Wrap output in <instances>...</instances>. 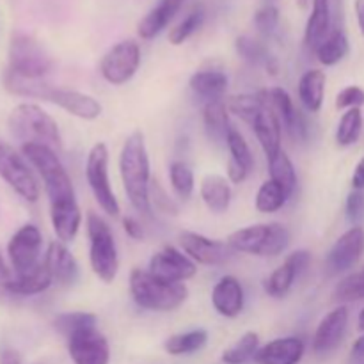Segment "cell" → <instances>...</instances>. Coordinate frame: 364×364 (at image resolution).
<instances>
[{
    "mask_svg": "<svg viewBox=\"0 0 364 364\" xmlns=\"http://www.w3.org/2000/svg\"><path fill=\"white\" fill-rule=\"evenodd\" d=\"M119 174L130 205L142 215L151 213V169L142 132H134L124 139L119 153Z\"/></svg>",
    "mask_w": 364,
    "mask_h": 364,
    "instance_id": "1",
    "label": "cell"
},
{
    "mask_svg": "<svg viewBox=\"0 0 364 364\" xmlns=\"http://www.w3.org/2000/svg\"><path fill=\"white\" fill-rule=\"evenodd\" d=\"M130 294L135 304L148 311H174L188 297L183 283H169L153 276L149 270L134 269L130 272Z\"/></svg>",
    "mask_w": 364,
    "mask_h": 364,
    "instance_id": "2",
    "label": "cell"
},
{
    "mask_svg": "<svg viewBox=\"0 0 364 364\" xmlns=\"http://www.w3.org/2000/svg\"><path fill=\"white\" fill-rule=\"evenodd\" d=\"M21 153L25 159L36 167L45 183L50 205L75 201V188L66 167L57 156L55 149L45 144H21Z\"/></svg>",
    "mask_w": 364,
    "mask_h": 364,
    "instance_id": "3",
    "label": "cell"
},
{
    "mask_svg": "<svg viewBox=\"0 0 364 364\" xmlns=\"http://www.w3.org/2000/svg\"><path fill=\"white\" fill-rule=\"evenodd\" d=\"M9 130L23 144H45L50 148H60L57 121L46 110L36 103H20L11 110Z\"/></svg>",
    "mask_w": 364,
    "mask_h": 364,
    "instance_id": "4",
    "label": "cell"
},
{
    "mask_svg": "<svg viewBox=\"0 0 364 364\" xmlns=\"http://www.w3.org/2000/svg\"><path fill=\"white\" fill-rule=\"evenodd\" d=\"M228 244L235 252L274 258L287 251L290 245V231L279 223L255 224L231 233Z\"/></svg>",
    "mask_w": 364,
    "mask_h": 364,
    "instance_id": "5",
    "label": "cell"
},
{
    "mask_svg": "<svg viewBox=\"0 0 364 364\" xmlns=\"http://www.w3.org/2000/svg\"><path fill=\"white\" fill-rule=\"evenodd\" d=\"M89 237V262L91 269L103 283H112L119 272V255L109 223L95 212L85 219Z\"/></svg>",
    "mask_w": 364,
    "mask_h": 364,
    "instance_id": "6",
    "label": "cell"
},
{
    "mask_svg": "<svg viewBox=\"0 0 364 364\" xmlns=\"http://www.w3.org/2000/svg\"><path fill=\"white\" fill-rule=\"evenodd\" d=\"M52 59L41 43L28 34H14L9 45V68L18 77L41 80L52 70Z\"/></svg>",
    "mask_w": 364,
    "mask_h": 364,
    "instance_id": "7",
    "label": "cell"
},
{
    "mask_svg": "<svg viewBox=\"0 0 364 364\" xmlns=\"http://www.w3.org/2000/svg\"><path fill=\"white\" fill-rule=\"evenodd\" d=\"M85 178L100 208L110 217H119V203L109 180V148L105 142H96L85 162Z\"/></svg>",
    "mask_w": 364,
    "mask_h": 364,
    "instance_id": "8",
    "label": "cell"
},
{
    "mask_svg": "<svg viewBox=\"0 0 364 364\" xmlns=\"http://www.w3.org/2000/svg\"><path fill=\"white\" fill-rule=\"evenodd\" d=\"M0 178L28 203L39 199V181L25 160L11 146L0 142Z\"/></svg>",
    "mask_w": 364,
    "mask_h": 364,
    "instance_id": "9",
    "label": "cell"
},
{
    "mask_svg": "<svg viewBox=\"0 0 364 364\" xmlns=\"http://www.w3.org/2000/svg\"><path fill=\"white\" fill-rule=\"evenodd\" d=\"M141 66V48L134 39H124L116 43L103 55L100 63V73L109 84L123 85L134 78Z\"/></svg>",
    "mask_w": 364,
    "mask_h": 364,
    "instance_id": "10",
    "label": "cell"
},
{
    "mask_svg": "<svg viewBox=\"0 0 364 364\" xmlns=\"http://www.w3.org/2000/svg\"><path fill=\"white\" fill-rule=\"evenodd\" d=\"M256 96L267 109L276 114L281 127L295 142H304L308 139V123L304 114L294 105V100L283 87L262 89Z\"/></svg>",
    "mask_w": 364,
    "mask_h": 364,
    "instance_id": "11",
    "label": "cell"
},
{
    "mask_svg": "<svg viewBox=\"0 0 364 364\" xmlns=\"http://www.w3.org/2000/svg\"><path fill=\"white\" fill-rule=\"evenodd\" d=\"M39 100L53 103V105L60 107L66 110L68 114L75 117H80L85 121H95L102 116L103 107L102 103L91 95L85 92L75 91V89H63V87H53V85L43 82L41 91H39Z\"/></svg>",
    "mask_w": 364,
    "mask_h": 364,
    "instance_id": "12",
    "label": "cell"
},
{
    "mask_svg": "<svg viewBox=\"0 0 364 364\" xmlns=\"http://www.w3.org/2000/svg\"><path fill=\"white\" fill-rule=\"evenodd\" d=\"M43 235L34 224H25L11 237L7 244V256L13 265L14 272L23 274L38 267L41 255Z\"/></svg>",
    "mask_w": 364,
    "mask_h": 364,
    "instance_id": "13",
    "label": "cell"
},
{
    "mask_svg": "<svg viewBox=\"0 0 364 364\" xmlns=\"http://www.w3.org/2000/svg\"><path fill=\"white\" fill-rule=\"evenodd\" d=\"M180 244L185 255L199 265H226L235 256V251L228 242L208 238L201 233H194V231H183L180 235Z\"/></svg>",
    "mask_w": 364,
    "mask_h": 364,
    "instance_id": "14",
    "label": "cell"
},
{
    "mask_svg": "<svg viewBox=\"0 0 364 364\" xmlns=\"http://www.w3.org/2000/svg\"><path fill=\"white\" fill-rule=\"evenodd\" d=\"M149 272L169 283H185L198 274V265L174 245H166L151 256Z\"/></svg>",
    "mask_w": 364,
    "mask_h": 364,
    "instance_id": "15",
    "label": "cell"
},
{
    "mask_svg": "<svg viewBox=\"0 0 364 364\" xmlns=\"http://www.w3.org/2000/svg\"><path fill=\"white\" fill-rule=\"evenodd\" d=\"M68 352L75 364H109L110 347L96 327L78 331L68 338Z\"/></svg>",
    "mask_w": 364,
    "mask_h": 364,
    "instance_id": "16",
    "label": "cell"
},
{
    "mask_svg": "<svg viewBox=\"0 0 364 364\" xmlns=\"http://www.w3.org/2000/svg\"><path fill=\"white\" fill-rule=\"evenodd\" d=\"M364 255V228L352 226L345 231L327 255V269L333 274L354 269Z\"/></svg>",
    "mask_w": 364,
    "mask_h": 364,
    "instance_id": "17",
    "label": "cell"
},
{
    "mask_svg": "<svg viewBox=\"0 0 364 364\" xmlns=\"http://www.w3.org/2000/svg\"><path fill=\"white\" fill-rule=\"evenodd\" d=\"M311 255L306 249H299L288 255L284 263L277 267L265 281V291L274 299H283L294 287L295 279L308 269Z\"/></svg>",
    "mask_w": 364,
    "mask_h": 364,
    "instance_id": "18",
    "label": "cell"
},
{
    "mask_svg": "<svg viewBox=\"0 0 364 364\" xmlns=\"http://www.w3.org/2000/svg\"><path fill=\"white\" fill-rule=\"evenodd\" d=\"M348 326L347 306L333 309L322 318L313 338V350L316 355H327L336 350L343 341Z\"/></svg>",
    "mask_w": 364,
    "mask_h": 364,
    "instance_id": "19",
    "label": "cell"
},
{
    "mask_svg": "<svg viewBox=\"0 0 364 364\" xmlns=\"http://www.w3.org/2000/svg\"><path fill=\"white\" fill-rule=\"evenodd\" d=\"M43 262H45L46 269H48L53 283L60 284V287H71V284L78 281V276H80L78 263L63 242H50Z\"/></svg>",
    "mask_w": 364,
    "mask_h": 364,
    "instance_id": "20",
    "label": "cell"
},
{
    "mask_svg": "<svg viewBox=\"0 0 364 364\" xmlns=\"http://www.w3.org/2000/svg\"><path fill=\"white\" fill-rule=\"evenodd\" d=\"M244 288L235 276L220 277L212 290V304L220 316L237 318L244 311Z\"/></svg>",
    "mask_w": 364,
    "mask_h": 364,
    "instance_id": "21",
    "label": "cell"
},
{
    "mask_svg": "<svg viewBox=\"0 0 364 364\" xmlns=\"http://www.w3.org/2000/svg\"><path fill=\"white\" fill-rule=\"evenodd\" d=\"M304 352L306 345L301 338H277L256 352L255 361L258 364H299Z\"/></svg>",
    "mask_w": 364,
    "mask_h": 364,
    "instance_id": "22",
    "label": "cell"
},
{
    "mask_svg": "<svg viewBox=\"0 0 364 364\" xmlns=\"http://www.w3.org/2000/svg\"><path fill=\"white\" fill-rule=\"evenodd\" d=\"M331 25H333L331 0H313V9L304 31V46L309 52H316L320 43L333 31Z\"/></svg>",
    "mask_w": 364,
    "mask_h": 364,
    "instance_id": "23",
    "label": "cell"
},
{
    "mask_svg": "<svg viewBox=\"0 0 364 364\" xmlns=\"http://www.w3.org/2000/svg\"><path fill=\"white\" fill-rule=\"evenodd\" d=\"M251 127L259 146L265 151L267 159L276 156L281 151V137H283V127H281L276 114L263 105L262 112L255 117Z\"/></svg>",
    "mask_w": 364,
    "mask_h": 364,
    "instance_id": "24",
    "label": "cell"
},
{
    "mask_svg": "<svg viewBox=\"0 0 364 364\" xmlns=\"http://www.w3.org/2000/svg\"><path fill=\"white\" fill-rule=\"evenodd\" d=\"M50 220H52V228L59 242L63 244L73 242L82 224V212L77 205V199L50 205Z\"/></svg>",
    "mask_w": 364,
    "mask_h": 364,
    "instance_id": "25",
    "label": "cell"
},
{
    "mask_svg": "<svg viewBox=\"0 0 364 364\" xmlns=\"http://www.w3.org/2000/svg\"><path fill=\"white\" fill-rule=\"evenodd\" d=\"M185 0H159L156 6L139 23L137 32L142 39H153L173 21Z\"/></svg>",
    "mask_w": 364,
    "mask_h": 364,
    "instance_id": "26",
    "label": "cell"
},
{
    "mask_svg": "<svg viewBox=\"0 0 364 364\" xmlns=\"http://www.w3.org/2000/svg\"><path fill=\"white\" fill-rule=\"evenodd\" d=\"M52 283V276H50L45 262H41L28 272L16 274L11 277V281L4 288L14 295H39L48 290Z\"/></svg>",
    "mask_w": 364,
    "mask_h": 364,
    "instance_id": "27",
    "label": "cell"
},
{
    "mask_svg": "<svg viewBox=\"0 0 364 364\" xmlns=\"http://www.w3.org/2000/svg\"><path fill=\"white\" fill-rule=\"evenodd\" d=\"M199 194H201L203 203L206 208L213 213H224L230 208L231 203V187L230 181L226 178L219 176V174H210L205 176L199 187Z\"/></svg>",
    "mask_w": 364,
    "mask_h": 364,
    "instance_id": "28",
    "label": "cell"
},
{
    "mask_svg": "<svg viewBox=\"0 0 364 364\" xmlns=\"http://www.w3.org/2000/svg\"><path fill=\"white\" fill-rule=\"evenodd\" d=\"M327 77L322 70H308L299 80V100L308 112H318L323 105Z\"/></svg>",
    "mask_w": 364,
    "mask_h": 364,
    "instance_id": "29",
    "label": "cell"
},
{
    "mask_svg": "<svg viewBox=\"0 0 364 364\" xmlns=\"http://www.w3.org/2000/svg\"><path fill=\"white\" fill-rule=\"evenodd\" d=\"M228 75L219 70H201L196 71L188 80L192 91L201 96L206 102L212 100H223L228 91Z\"/></svg>",
    "mask_w": 364,
    "mask_h": 364,
    "instance_id": "30",
    "label": "cell"
},
{
    "mask_svg": "<svg viewBox=\"0 0 364 364\" xmlns=\"http://www.w3.org/2000/svg\"><path fill=\"white\" fill-rule=\"evenodd\" d=\"M228 105L223 100H212L206 102L203 109V121L208 137L217 144H226L228 134L233 127L230 124V116H228Z\"/></svg>",
    "mask_w": 364,
    "mask_h": 364,
    "instance_id": "31",
    "label": "cell"
},
{
    "mask_svg": "<svg viewBox=\"0 0 364 364\" xmlns=\"http://www.w3.org/2000/svg\"><path fill=\"white\" fill-rule=\"evenodd\" d=\"M348 48H350V45H348V38L343 32V28L334 27L329 32V36L320 43L315 53L320 64H323V66H334V64H338L340 60H343L347 57Z\"/></svg>",
    "mask_w": 364,
    "mask_h": 364,
    "instance_id": "32",
    "label": "cell"
},
{
    "mask_svg": "<svg viewBox=\"0 0 364 364\" xmlns=\"http://www.w3.org/2000/svg\"><path fill=\"white\" fill-rule=\"evenodd\" d=\"M235 48L237 53L244 60L251 64H263L267 68V71H270L272 75L277 73V63L272 55L269 53L267 46L262 41L255 38H249V36H240L235 41Z\"/></svg>",
    "mask_w": 364,
    "mask_h": 364,
    "instance_id": "33",
    "label": "cell"
},
{
    "mask_svg": "<svg viewBox=\"0 0 364 364\" xmlns=\"http://www.w3.org/2000/svg\"><path fill=\"white\" fill-rule=\"evenodd\" d=\"M269 173L270 180L276 181L279 187L284 188L288 196H291L297 187V173H295V167L291 164L290 156L281 149L276 156L269 159Z\"/></svg>",
    "mask_w": 364,
    "mask_h": 364,
    "instance_id": "34",
    "label": "cell"
},
{
    "mask_svg": "<svg viewBox=\"0 0 364 364\" xmlns=\"http://www.w3.org/2000/svg\"><path fill=\"white\" fill-rule=\"evenodd\" d=\"M208 341V333L205 329H194L188 333H180L171 336L166 341L164 348L167 354L171 355H185V354H194V352L201 350Z\"/></svg>",
    "mask_w": 364,
    "mask_h": 364,
    "instance_id": "35",
    "label": "cell"
},
{
    "mask_svg": "<svg viewBox=\"0 0 364 364\" xmlns=\"http://www.w3.org/2000/svg\"><path fill=\"white\" fill-rule=\"evenodd\" d=\"M288 199H290V196L284 192L283 187H279L276 181L267 180L265 183H262V187L258 188V194H256V210L262 213H274L283 208Z\"/></svg>",
    "mask_w": 364,
    "mask_h": 364,
    "instance_id": "36",
    "label": "cell"
},
{
    "mask_svg": "<svg viewBox=\"0 0 364 364\" xmlns=\"http://www.w3.org/2000/svg\"><path fill=\"white\" fill-rule=\"evenodd\" d=\"M363 132V112L361 109H348L343 112L336 128V142L341 148L355 144Z\"/></svg>",
    "mask_w": 364,
    "mask_h": 364,
    "instance_id": "37",
    "label": "cell"
},
{
    "mask_svg": "<svg viewBox=\"0 0 364 364\" xmlns=\"http://www.w3.org/2000/svg\"><path fill=\"white\" fill-rule=\"evenodd\" d=\"M259 350V336L252 331L245 333L233 347L224 350L223 361L226 364H244L256 355Z\"/></svg>",
    "mask_w": 364,
    "mask_h": 364,
    "instance_id": "38",
    "label": "cell"
},
{
    "mask_svg": "<svg viewBox=\"0 0 364 364\" xmlns=\"http://www.w3.org/2000/svg\"><path fill=\"white\" fill-rule=\"evenodd\" d=\"M333 297L338 302L364 301V267L358 272H352L343 277L334 288Z\"/></svg>",
    "mask_w": 364,
    "mask_h": 364,
    "instance_id": "39",
    "label": "cell"
},
{
    "mask_svg": "<svg viewBox=\"0 0 364 364\" xmlns=\"http://www.w3.org/2000/svg\"><path fill=\"white\" fill-rule=\"evenodd\" d=\"M98 323V318L92 313L85 311H75V313H64V315H59L53 322L55 329L59 331L60 334H64L66 338H70L71 334L78 333V331L89 329V327H96Z\"/></svg>",
    "mask_w": 364,
    "mask_h": 364,
    "instance_id": "40",
    "label": "cell"
},
{
    "mask_svg": "<svg viewBox=\"0 0 364 364\" xmlns=\"http://www.w3.org/2000/svg\"><path fill=\"white\" fill-rule=\"evenodd\" d=\"M169 180L171 185H173L174 192L178 194V198L188 199L194 192V173L188 167V164L181 162V160H176V162L171 164L169 167Z\"/></svg>",
    "mask_w": 364,
    "mask_h": 364,
    "instance_id": "41",
    "label": "cell"
},
{
    "mask_svg": "<svg viewBox=\"0 0 364 364\" xmlns=\"http://www.w3.org/2000/svg\"><path fill=\"white\" fill-rule=\"evenodd\" d=\"M205 21V9L203 7H194L176 27H173V31L169 32V43L171 45L178 46L183 45L196 31H199V27Z\"/></svg>",
    "mask_w": 364,
    "mask_h": 364,
    "instance_id": "42",
    "label": "cell"
},
{
    "mask_svg": "<svg viewBox=\"0 0 364 364\" xmlns=\"http://www.w3.org/2000/svg\"><path fill=\"white\" fill-rule=\"evenodd\" d=\"M228 110L244 119L245 123L251 124L255 117L262 112L263 103L256 95H237L228 100Z\"/></svg>",
    "mask_w": 364,
    "mask_h": 364,
    "instance_id": "43",
    "label": "cell"
},
{
    "mask_svg": "<svg viewBox=\"0 0 364 364\" xmlns=\"http://www.w3.org/2000/svg\"><path fill=\"white\" fill-rule=\"evenodd\" d=\"M226 146L228 149H230V159H233L235 162L244 166L245 169L251 173L252 167H255V156H252L251 148H249L244 135H242L237 128H231L230 130V134H228V139H226Z\"/></svg>",
    "mask_w": 364,
    "mask_h": 364,
    "instance_id": "44",
    "label": "cell"
},
{
    "mask_svg": "<svg viewBox=\"0 0 364 364\" xmlns=\"http://www.w3.org/2000/svg\"><path fill=\"white\" fill-rule=\"evenodd\" d=\"M255 25L259 34L270 36L279 25V11L274 6H265L255 14Z\"/></svg>",
    "mask_w": 364,
    "mask_h": 364,
    "instance_id": "45",
    "label": "cell"
},
{
    "mask_svg": "<svg viewBox=\"0 0 364 364\" xmlns=\"http://www.w3.org/2000/svg\"><path fill=\"white\" fill-rule=\"evenodd\" d=\"M151 187H149V199H151V205L155 206L159 212L162 213H171V215H178V205L173 199L167 196V192L164 191L159 185V181H151Z\"/></svg>",
    "mask_w": 364,
    "mask_h": 364,
    "instance_id": "46",
    "label": "cell"
},
{
    "mask_svg": "<svg viewBox=\"0 0 364 364\" xmlns=\"http://www.w3.org/2000/svg\"><path fill=\"white\" fill-rule=\"evenodd\" d=\"M364 105V91L358 85H348V87L341 89L336 96V107L338 109H359Z\"/></svg>",
    "mask_w": 364,
    "mask_h": 364,
    "instance_id": "47",
    "label": "cell"
},
{
    "mask_svg": "<svg viewBox=\"0 0 364 364\" xmlns=\"http://www.w3.org/2000/svg\"><path fill=\"white\" fill-rule=\"evenodd\" d=\"M345 210H347V219L359 226V223L364 220V191H352L347 198Z\"/></svg>",
    "mask_w": 364,
    "mask_h": 364,
    "instance_id": "48",
    "label": "cell"
},
{
    "mask_svg": "<svg viewBox=\"0 0 364 364\" xmlns=\"http://www.w3.org/2000/svg\"><path fill=\"white\" fill-rule=\"evenodd\" d=\"M249 174L251 173L244 166L235 162L233 159L228 160V178H230V181H233V183H244Z\"/></svg>",
    "mask_w": 364,
    "mask_h": 364,
    "instance_id": "49",
    "label": "cell"
},
{
    "mask_svg": "<svg viewBox=\"0 0 364 364\" xmlns=\"http://www.w3.org/2000/svg\"><path fill=\"white\" fill-rule=\"evenodd\" d=\"M123 230L124 233H127L130 238H134V240H142V237H144V231H142L141 223H139L135 217H130V215L124 217Z\"/></svg>",
    "mask_w": 364,
    "mask_h": 364,
    "instance_id": "50",
    "label": "cell"
},
{
    "mask_svg": "<svg viewBox=\"0 0 364 364\" xmlns=\"http://www.w3.org/2000/svg\"><path fill=\"white\" fill-rule=\"evenodd\" d=\"M352 187L354 191H364V156L359 160L352 174Z\"/></svg>",
    "mask_w": 364,
    "mask_h": 364,
    "instance_id": "51",
    "label": "cell"
},
{
    "mask_svg": "<svg viewBox=\"0 0 364 364\" xmlns=\"http://www.w3.org/2000/svg\"><path fill=\"white\" fill-rule=\"evenodd\" d=\"M0 364H21V355L14 348H4L0 352Z\"/></svg>",
    "mask_w": 364,
    "mask_h": 364,
    "instance_id": "52",
    "label": "cell"
},
{
    "mask_svg": "<svg viewBox=\"0 0 364 364\" xmlns=\"http://www.w3.org/2000/svg\"><path fill=\"white\" fill-rule=\"evenodd\" d=\"M354 9H355V16H358L359 31H361V34L364 36V0H355Z\"/></svg>",
    "mask_w": 364,
    "mask_h": 364,
    "instance_id": "53",
    "label": "cell"
},
{
    "mask_svg": "<svg viewBox=\"0 0 364 364\" xmlns=\"http://www.w3.org/2000/svg\"><path fill=\"white\" fill-rule=\"evenodd\" d=\"M11 277L13 276H11L9 269H7L6 262H4L2 255H0V284H2V287H6V284L11 281Z\"/></svg>",
    "mask_w": 364,
    "mask_h": 364,
    "instance_id": "54",
    "label": "cell"
},
{
    "mask_svg": "<svg viewBox=\"0 0 364 364\" xmlns=\"http://www.w3.org/2000/svg\"><path fill=\"white\" fill-rule=\"evenodd\" d=\"M352 354H354V358H363L364 355V334L355 340L354 347H352Z\"/></svg>",
    "mask_w": 364,
    "mask_h": 364,
    "instance_id": "55",
    "label": "cell"
},
{
    "mask_svg": "<svg viewBox=\"0 0 364 364\" xmlns=\"http://www.w3.org/2000/svg\"><path fill=\"white\" fill-rule=\"evenodd\" d=\"M358 329L364 333V308L361 309V313H359V318H358Z\"/></svg>",
    "mask_w": 364,
    "mask_h": 364,
    "instance_id": "56",
    "label": "cell"
},
{
    "mask_svg": "<svg viewBox=\"0 0 364 364\" xmlns=\"http://www.w3.org/2000/svg\"><path fill=\"white\" fill-rule=\"evenodd\" d=\"M299 4H301V7H306V4H308V0H299Z\"/></svg>",
    "mask_w": 364,
    "mask_h": 364,
    "instance_id": "57",
    "label": "cell"
}]
</instances>
